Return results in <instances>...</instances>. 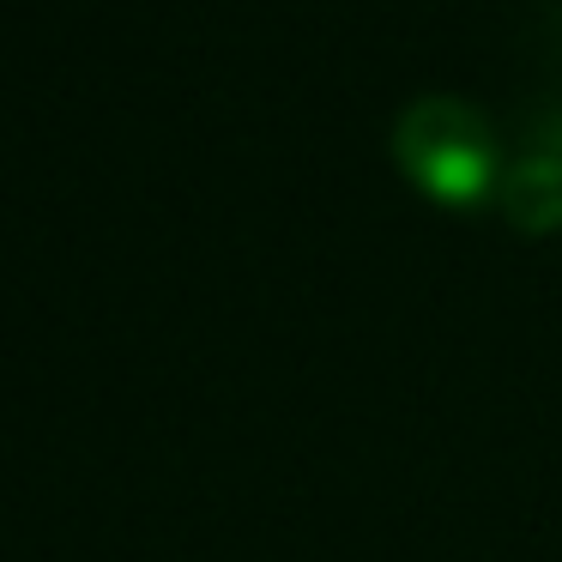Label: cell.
Instances as JSON below:
<instances>
[{
	"label": "cell",
	"instance_id": "obj_1",
	"mask_svg": "<svg viewBox=\"0 0 562 562\" xmlns=\"http://www.w3.org/2000/svg\"><path fill=\"white\" fill-rule=\"evenodd\" d=\"M393 164H400L405 182L424 200H436V206L484 212V206H496L508 151H502L496 127H490V115L477 110V103L417 98L412 110L393 122Z\"/></svg>",
	"mask_w": 562,
	"mask_h": 562
},
{
	"label": "cell",
	"instance_id": "obj_2",
	"mask_svg": "<svg viewBox=\"0 0 562 562\" xmlns=\"http://www.w3.org/2000/svg\"><path fill=\"white\" fill-rule=\"evenodd\" d=\"M496 212L526 236L562 231V134L532 139L520 158H508L496 188Z\"/></svg>",
	"mask_w": 562,
	"mask_h": 562
}]
</instances>
